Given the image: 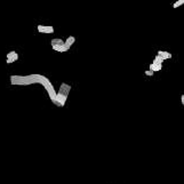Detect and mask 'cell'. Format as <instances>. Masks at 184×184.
I'll use <instances>...</instances> for the list:
<instances>
[{
	"instance_id": "1",
	"label": "cell",
	"mask_w": 184,
	"mask_h": 184,
	"mask_svg": "<svg viewBox=\"0 0 184 184\" xmlns=\"http://www.w3.org/2000/svg\"><path fill=\"white\" fill-rule=\"evenodd\" d=\"M10 83L14 86H29L33 83H39L46 89L50 101H53L56 96V91H55L53 83L47 77L42 74H26V75L14 74V75H10Z\"/></svg>"
},
{
	"instance_id": "2",
	"label": "cell",
	"mask_w": 184,
	"mask_h": 184,
	"mask_svg": "<svg viewBox=\"0 0 184 184\" xmlns=\"http://www.w3.org/2000/svg\"><path fill=\"white\" fill-rule=\"evenodd\" d=\"M66 99H67V96H64L59 93H56V96L51 102L57 106H64L65 103H66Z\"/></svg>"
},
{
	"instance_id": "3",
	"label": "cell",
	"mask_w": 184,
	"mask_h": 184,
	"mask_svg": "<svg viewBox=\"0 0 184 184\" xmlns=\"http://www.w3.org/2000/svg\"><path fill=\"white\" fill-rule=\"evenodd\" d=\"M37 30H38L40 33H48V34H50V33L54 32V26H51V25H41V24H39V25L37 26Z\"/></svg>"
},
{
	"instance_id": "4",
	"label": "cell",
	"mask_w": 184,
	"mask_h": 184,
	"mask_svg": "<svg viewBox=\"0 0 184 184\" xmlns=\"http://www.w3.org/2000/svg\"><path fill=\"white\" fill-rule=\"evenodd\" d=\"M17 59H18V54L15 50H11V51H9L7 54V59H6L7 64H11V63L16 62Z\"/></svg>"
},
{
	"instance_id": "5",
	"label": "cell",
	"mask_w": 184,
	"mask_h": 184,
	"mask_svg": "<svg viewBox=\"0 0 184 184\" xmlns=\"http://www.w3.org/2000/svg\"><path fill=\"white\" fill-rule=\"evenodd\" d=\"M70 91H71V86L70 85H67V83H61L59 90H58L59 94H62L64 96H69V93Z\"/></svg>"
},
{
	"instance_id": "6",
	"label": "cell",
	"mask_w": 184,
	"mask_h": 184,
	"mask_svg": "<svg viewBox=\"0 0 184 184\" xmlns=\"http://www.w3.org/2000/svg\"><path fill=\"white\" fill-rule=\"evenodd\" d=\"M157 55H158V56H160L163 61H165V59H169V58H171V54H170L169 51H165V50H159Z\"/></svg>"
},
{
	"instance_id": "7",
	"label": "cell",
	"mask_w": 184,
	"mask_h": 184,
	"mask_svg": "<svg viewBox=\"0 0 184 184\" xmlns=\"http://www.w3.org/2000/svg\"><path fill=\"white\" fill-rule=\"evenodd\" d=\"M74 42H75V38H74L73 35H70V37L64 41V45L67 46V47L70 48V47H72V45H73Z\"/></svg>"
},
{
	"instance_id": "8",
	"label": "cell",
	"mask_w": 184,
	"mask_h": 184,
	"mask_svg": "<svg viewBox=\"0 0 184 184\" xmlns=\"http://www.w3.org/2000/svg\"><path fill=\"white\" fill-rule=\"evenodd\" d=\"M150 71H152V72H157V71H160L161 69H162V65H160V64H154V63H152V64H150Z\"/></svg>"
},
{
	"instance_id": "9",
	"label": "cell",
	"mask_w": 184,
	"mask_h": 184,
	"mask_svg": "<svg viewBox=\"0 0 184 184\" xmlns=\"http://www.w3.org/2000/svg\"><path fill=\"white\" fill-rule=\"evenodd\" d=\"M64 43V41L62 40V39H58V38H54V39H51V41H50V45L51 46H62Z\"/></svg>"
},
{
	"instance_id": "10",
	"label": "cell",
	"mask_w": 184,
	"mask_h": 184,
	"mask_svg": "<svg viewBox=\"0 0 184 184\" xmlns=\"http://www.w3.org/2000/svg\"><path fill=\"white\" fill-rule=\"evenodd\" d=\"M153 63L154 64H160V65H162V63H163V59L160 57V56H154V61H153Z\"/></svg>"
},
{
	"instance_id": "11",
	"label": "cell",
	"mask_w": 184,
	"mask_h": 184,
	"mask_svg": "<svg viewBox=\"0 0 184 184\" xmlns=\"http://www.w3.org/2000/svg\"><path fill=\"white\" fill-rule=\"evenodd\" d=\"M184 3V0H177L176 2H174V5H173V8H178L179 6H182Z\"/></svg>"
},
{
	"instance_id": "12",
	"label": "cell",
	"mask_w": 184,
	"mask_h": 184,
	"mask_svg": "<svg viewBox=\"0 0 184 184\" xmlns=\"http://www.w3.org/2000/svg\"><path fill=\"white\" fill-rule=\"evenodd\" d=\"M145 75H149V77H151V75H153L154 74V72H152V71H150V70H147V71H145V73H144Z\"/></svg>"
},
{
	"instance_id": "13",
	"label": "cell",
	"mask_w": 184,
	"mask_h": 184,
	"mask_svg": "<svg viewBox=\"0 0 184 184\" xmlns=\"http://www.w3.org/2000/svg\"><path fill=\"white\" fill-rule=\"evenodd\" d=\"M181 101H182V104H184V95L181 96Z\"/></svg>"
}]
</instances>
